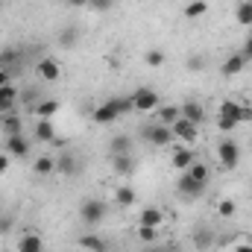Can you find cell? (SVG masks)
Instances as JSON below:
<instances>
[{
    "mask_svg": "<svg viewBox=\"0 0 252 252\" xmlns=\"http://www.w3.org/2000/svg\"><path fill=\"white\" fill-rule=\"evenodd\" d=\"M241 53L247 56V62H252V27H250V32H247V41H244V47H241Z\"/></svg>",
    "mask_w": 252,
    "mask_h": 252,
    "instance_id": "ab89813d",
    "label": "cell"
},
{
    "mask_svg": "<svg viewBox=\"0 0 252 252\" xmlns=\"http://www.w3.org/2000/svg\"><path fill=\"white\" fill-rule=\"evenodd\" d=\"M208 12V3L205 0H190L188 6H185V18H202Z\"/></svg>",
    "mask_w": 252,
    "mask_h": 252,
    "instance_id": "836d02e7",
    "label": "cell"
},
{
    "mask_svg": "<svg viewBox=\"0 0 252 252\" xmlns=\"http://www.w3.org/2000/svg\"><path fill=\"white\" fill-rule=\"evenodd\" d=\"M176 193H179V196H185V199H196V196H202V193H205V185H202V182H196L190 173H179V179H176Z\"/></svg>",
    "mask_w": 252,
    "mask_h": 252,
    "instance_id": "4fadbf2b",
    "label": "cell"
},
{
    "mask_svg": "<svg viewBox=\"0 0 252 252\" xmlns=\"http://www.w3.org/2000/svg\"><path fill=\"white\" fill-rule=\"evenodd\" d=\"M185 173H190V176H193L196 182H202V185H208V179H211V167H208V164H205L202 158H196V161L190 164Z\"/></svg>",
    "mask_w": 252,
    "mask_h": 252,
    "instance_id": "f1b7e54d",
    "label": "cell"
},
{
    "mask_svg": "<svg viewBox=\"0 0 252 252\" xmlns=\"http://www.w3.org/2000/svg\"><path fill=\"white\" fill-rule=\"evenodd\" d=\"M41 252H50V250H41Z\"/></svg>",
    "mask_w": 252,
    "mask_h": 252,
    "instance_id": "c3c4849f",
    "label": "cell"
},
{
    "mask_svg": "<svg viewBox=\"0 0 252 252\" xmlns=\"http://www.w3.org/2000/svg\"><path fill=\"white\" fill-rule=\"evenodd\" d=\"M67 6H73V9H88V0H64Z\"/></svg>",
    "mask_w": 252,
    "mask_h": 252,
    "instance_id": "ee69618b",
    "label": "cell"
},
{
    "mask_svg": "<svg viewBox=\"0 0 252 252\" xmlns=\"http://www.w3.org/2000/svg\"><path fill=\"white\" fill-rule=\"evenodd\" d=\"M0 129H3V135H21L24 132V118L18 115V109L0 115Z\"/></svg>",
    "mask_w": 252,
    "mask_h": 252,
    "instance_id": "603a6c76",
    "label": "cell"
},
{
    "mask_svg": "<svg viewBox=\"0 0 252 252\" xmlns=\"http://www.w3.org/2000/svg\"><path fill=\"white\" fill-rule=\"evenodd\" d=\"M0 9H3V0H0Z\"/></svg>",
    "mask_w": 252,
    "mask_h": 252,
    "instance_id": "7dc6e473",
    "label": "cell"
},
{
    "mask_svg": "<svg viewBox=\"0 0 252 252\" xmlns=\"http://www.w3.org/2000/svg\"><path fill=\"white\" fill-rule=\"evenodd\" d=\"M82 170V161H79V156L73 153V150H59L56 153V173H62V176H76Z\"/></svg>",
    "mask_w": 252,
    "mask_h": 252,
    "instance_id": "9c48e42d",
    "label": "cell"
},
{
    "mask_svg": "<svg viewBox=\"0 0 252 252\" xmlns=\"http://www.w3.org/2000/svg\"><path fill=\"white\" fill-rule=\"evenodd\" d=\"M153 115H156V124L173 126L176 121H179V118H182V109H179L176 103H161V106H158Z\"/></svg>",
    "mask_w": 252,
    "mask_h": 252,
    "instance_id": "44dd1931",
    "label": "cell"
},
{
    "mask_svg": "<svg viewBox=\"0 0 252 252\" xmlns=\"http://www.w3.org/2000/svg\"><path fill=\"white\" fill-rule=\"evenodd\" d=\"M32 173L35 176H50V173H56V156H38L35 161H32Z\"/></svg>",
    "mask_w": 252,
    "mask_h": 252,
    "instance_id": "83f0119b",
    "label": "cell"
},
{
    "mask_svg": "<svg viewBox=\"0 0 252 252\" xmlns=\"http://www.w3.org/2000/svg\"><path fill=\"white\" fill-rule=\"evenodd\" d=\"M235 252H252V244H241V247H238Z\"/></svg>",
    "mask_w": 252,
    "mask_h": 252,
    "instance_id": "f6af8a7d",
    "label": "cell"
},
{
    "mask_svg": "<svg viewBox=\"0 0 252 252\" xmlns=\"http://www.w3.org/2000/svg\"><path fill=\"white\" fill-rule=\"evenodd\" d=\"M164 220H167V217H164V211H161L158 205H147V208H141V214H138V226H153V229H158Z\"/></svg>",
    "mask_w": 252,
    "mask_h": 252,
    "instance_id": "7402d4cb",
    "label": "cell"
},
{
    "mask_svg": "<svg viewBox=\"0 0 252 252\" xmlns=\"http://www.w3.org/2000/svg\"><path fill=\"white\" fill-rule=\"evenodd\" d=\"M79 41H82L79 27H64V30L56 32V47L59 50H73V47H79Z\"/></svg>",
    "mask_w": 252,
    "mask_h": 252,
    "instance_id": "ac0fdd59",
    "label": "cell"
},
{
    "mask_svg": "<svg viewBox=\"0 0 252 252\" xmlns=\"http://www.w3.org/2000/svg\"><path fill=\"white\" fill-rule=\"evenodd\" d=\"M167 252H182V247L179 244H167Z\"/></svg>",
    "mask_w": 252,
    "mask_h": 252,
    "instance_id": "bcb514c9",
    "label": "cell"
},
{
    "mask_svg": "<svg viewBox=\"0 0 252 252\" xmlns=\"http://www.w3.org/2000/svg\"><path fill=\"white\" fill-rule=\"evenodd\" d=\"M135 150V138L126 135V132H118L109 138V156H132Z\"/></svg>",
    "mask_w": 252,
    "mask_h": 252,
    "instance_id": "2e32d148",
    "label": "cell"
},
{
    "mask_svg": "<svg viewBox=\"0 0 252 252\" xmlns=\"http://www.w3.org/2000/svg\"><path fill=\"white\" fill-rule=\"evenodd\" d=\"M135 199H138L135 188H129V185H121V188H115V202H118L121 208H129V205H135Z\"/></svg>",
    "mask_w": 252,
    "mask_h": 252,
    "instance_id": "f546056e",
    "label": "cell"
},
{
    "mask_svg": "<svg viewBox=\"0 0 252 252\" xmlns=\"http://www.w3.org/2000/svg\"><path fill=\"white\" fill-rule=\"evenodd\" d=\"M217 126H220L223 132H232V129H238V124H235L232 118H223V115H217Z\"/></svg>",
    "mask_w": 252,
    "mask_h": 252,
    "instance_id": "f35d334b",
    "label": "cell"
},
{
    "mask_svg": "<svg viewBox=\"0 0 252 252\" xmlns=\"http://www.w3.org/2000/svg\"><path fill=\"white\" fill-rule=\"evenodd\" d=\"M109 161H112V173L121 176V179H129L135 173V167H138L135 156H109Z\"/></svg>",
    "mask_w": 252,
    "mask_h": 252,
    "instance_id": "e0dca14e",
    "label": "cell"
},
{
    "mask_svg": "<svg viewBox=\"0 0 252 252\" xmlns=\"http://www.w3.org/2000/svg\"><path fill=\"white\" fill-rule=\"evenodd\" d=\"M32 138H35L38 144L64 147V141L56 135V124H53V121H35V124H32Z\"/></svg>",
    "mask_w": 252,
    "mask_h": 252,
    "instance_id": "8992f818",
    "label": "cell"
},
{
    "mask_svg": "<svg viewBox=\"0 0 252 252\" xmlns=\"http://www.w3.org/2000/svg\"><path fill=\"white\" fill-rule=\"evenodd\" d=\"M18 97H21V88L12 82V85H3L0 88V115L6 112H15L18 109Z\"/></svg>",
    "mask_w": 252,
    "mask_h": 252,
    "instance_id": "ffe728a7",
    "label": "cell"
},
{
    "mask_svg": "<svg viewBox=\"0 0 252 252\" xmlns=\"http://www.w3.org/2000/svg\"><path fill=\"white\" fill-rule=\"evenodd\" d=\"M196 158H199V156H196V150H193V147L173 144V153H170V167H173V170H179V173H185V170H188Z\"/></svg>",
    "mask_w": 252,
    "mask_h": 252,
    "instance_id": "ba28073f",
    "label": "cell"
},
{
    "mask_svg": "<svg viewBox=\"0 0 252 252\" xmlns=\"http://www.w3.org/2000/svg\"><path fill=\"white\" fill-rule=\"evenodd\" d=\"M235 21L241 27H252V0H241L235 9Z\"/></svg>",
    "mask_w": 252,
    "mask_h": 252,
    "instance_id": "4dcf8cb0",
    "label": "cell"
},
{
    "mask_svg": "<svg viewBox=\"0 0 252 252\" xmlns=\"http://www.w3.org/2000/svg\"><path fill=\"white\" fill-rule=\"evenodd\" d=\"M190 244H193V250L196 252H208L214 244H217V232H214V226H196L193 229V235H190Z\"/></svg>",
    "mask_w": 252,
    "mask_h": 252,
    "instance_id": "8fae6325",
    "label": "cell"
},
{
    "mask_svg": "<svg viewBox=\"0 0 252 252\" xmlns=\"http://www.w3.org/2000/svg\"><path fill=\"white\" fill-rule=\"evenodd\" d=\"M144 62L150 64V67H161L164 64V53L161 50H147L144 53Z\"/></svg>",
    "mask_w": 252,
    "mask_h": 252,
    "instance_id": "8d00e7d4",
    "label": "cell"
},
{
    "mask_svg": "<svg viewBox=\"0 0 252 252\" xmlns=\"http://www.w3.org/2000/svg\"><path fill=\"white\" fill-rule=\"evenodd\" d=\"M18 62H21V50H18V47L0 50V67H6L12 76H18Z\"/></svg>",
    "mask_w": 252,
    "mask_h": 252,
    "instance_id": "4316f807",
    "label": "cell"
},
{
    "mask_svg": "<svg viewBox=\"0 0 252 252\" xmlns=\"http://www.w3.org/2000/svg\"><path fill=\"white\" fill-rule=\"evenodd\" d=\"M0 211H3V208H0Z\"/></svg>",
    "mask_w": 252,
    "mask_h": 252,
    "instance_id": "681fc988",
    "label": "cell"
},
{
    "mask_svg": "<svg viewBox=\"0 0 252 252\" xmlns=\"http://www.w3.org/2000/svg\"><path fill=\"white\" fill-rule=\"evenodd\" d=\"M12 79H15V76H12L6 67H0V88H3V85H12Z\"/></svg>",
    "mask_w": 252,
    "mask_h": 252,
    "instance_id": "b9f144b4",
    "label": "cell"
},
{
    "mask_svg": "<svg viewBox=\"0 0 252 252\" xmlns=\"http://www.w3.org/2000/svg\"><path fill=\"white\" fill-rule=\"evenodd\" d=\"M141 138L150 144V147H158V150H164V147H173L176 144V135H173V129L164 124H141Z\"/></svg>",
    "mask_w": 252,
    "mask_h": 252,
    "instance_id": "3957f363",
    "label": "cell"
},
{
    "mask_svg": "<svg viewBox=\"0 0 252 252\" xmlns=\"http://www.w3.org/2000/svg\"><path fill=\"white\" fill-rule=\"evenodd\" d=\"M129 112H135L132 97H112V100L100 103V106L91 112V121L100 124V126H109V124H115V121H121L124 115H129Z\"/></svg>",
    "mask_w": 252,
    "mask_h": 252,
    "instance_id": "6da1fadb",
    "label": "cell"
},
{
    "mask_svg": "<svg viewBox=\"0 0 252 252\" xmlns=\"http://www.w3.org/2000/svg\"><path fill=\"white\" fill-rule=\"evenodd\" d=\"M170 129H173V135H176V144H185V147H193L196 138H199V126L185 121V118H179Z\"/></svg>",
    "mask_w": 252,
    "mask_h": 252,
    "instance_id": "7c38bea8",
    "label": "cell"
},
{
    "mask_svg": "<svg viewBox=\"0 0 252 252\" xmlns=\"http://www.w3.org/2000/svg\"><path fill=\"white\" fill-rule=\"evenodd\" d=\"M12 232H15V214L0 211V238H9Z\"/></svg>",
    "mask_w": 252,
    "mask_h": 252,
    "instance_id": "d590c367",
    "label": "cell"
},
{
    "mask_svg": "<svg viewBox=\"0 0 252 252\" xmlns=\"http://www.w3.org/2000/svg\"><path fill=\"white\" fill-rule=\"evenodd\" d=\"M44 250V241L38 232H27L18 238V252H41Z\"/></svg>",
    "mask_w": 252,
    "mask_h": 252,
    "instance_id": "484cf974",
    "label": "cell"
},
{
    "mask_svg": "<svg viewBox=\"0 0 252 252\" xmlns=\"http://www.w3.org/2000/svg\"><path fill=\"white\" fill-rule=\"evenodd\" d=\"M217 115L232 118L235 124L241 126V124H250V121H252V106H247V103H238V100H223Z\"/></svg>",
    "mask_w": 252,
    "mask_h": 252,
    "instance_id": "5b68a950",
    "label": "cell"
},
{
    "mask_svg": "<svg viewBox=\"0 0 252 252\" xmlns=\"http://www.w3.org/2000/svg\"><path fill=\"white\" fill-rule=\"evenodd\" d=\"M247 64H250V62H247V56H244V53L238 50V53H232V56H229L226 62L220 64V73H223V76H238V73H241V70H244Z\"/></svg>",
    "mask_w": 252,
    "mask_h": 252,
    "instance_id": "d4e9b609",
    "label": "cell"
},
{
    "mask_svg": "<svg viewBox=\"0 0 252 252\" xmlns=\"http://www.w3.org/2000/svg\"><path fill=\"white\" fill-rule=\"evenodd\" d=\"M217 161H220V167L235 170L241 164V147L235 141H220L217 144Z\"/></svg>",
    "mask_w": 252,
    "mask_h": 252,
    "instance_id": "52a82bcc",
    "label": "cell"
},
{
    "mask_svg": "<svg viewBox=\"0 0 252 252\" xmlns=\"http://www.w3.org/2000/svg\"><path fill=\"white\" fill-rule=\"evenodd\" d=\"M59 109H62V103H59L56 97H41L30 115H32L35 121H53V118L59 115Z\"/></svg>",
    "mask_w": 252,
    "mask_h": 252,
    "instance_id": "5bb4252c",
    "label": "cell"
},
{
    "mask_svg": "<svg viewBox=\"0 0 252 252\" xmlns=\"http://www.w3.org/2000/svg\"><path fill=\"white\" fill-rule=\"evenodd\" d=\"M79 250L85 252H109V241L103 235H79Z\"/></svg>",
    "mask_w": 252,
    "mask_h": 252,
    "instance_id": "cb8c5ba5",
    "label": "cell"
},
{
    "mask_svg": "<svg viewBox=\"0 0 252 252\" xmlns=\"http://www.w3.org/2000/svg\"><path fill=\"white\" fill-rule=\"evenodd\" d=\"M9 161H12V156L3 150V153H0V176H3V173H9Z\"/></svg>",
    "mask_w": 252,
    "mask_h": 252,
    "instance_id": "60d3db41",
    "label": "cell"
},
{
    "mask_svg": "<svg viewBox=\"0 0 252 252\" xmlns=\"http://www.w3.org/2000/svg\"><path fill=\"white\" fill-rule=\"evenodd\" d=\"M132 97V106H135V112H141V115H153L158 106H161V97H158V91L156 88H138L135 94H129Z\"/></svg>",
    "mask_w": 252,
    "mask_h": 252,
    "instance_id": "277c9868",
    "label": "cell"
},
{
    "mask_svg": "<svg viewBox=\"0 0 252 252\" xmlns=\"http://www.w3.org/2000/svg\"><path fill=\"white\" fill-rule=\"evenodd\" d=\"M138 241L147 247V244H158V229H153V226H138Z\"/></svg>",
    "mask_w": 252,
    "mask_h": 252,
    "instance_id": "d6a6232c",
    "label": "cell"
},
{
    "mask_svg": "<svg viewBox=\"0 0 252 252\" xmlns=\"http://www.w3.org/2000/svg\"><path fill=\"white\" fill-rule=\"evenodd\" d=\"M217 214H220L223 220H232V217L238 214V205H235L232 199H220V202H217Z\"/></svg>",
    "mask_w": 252,
    "mask_h": 252,
    "instance_id": "e575fe53",
    "label": "cell"
},
{
    "mask_svg": "<svg viewBox=\"0 0 252 252\" xmlns=\"http://www.w3.org/2000/svg\"><path fill=\"white\" fill-rule=\"evenodd\" d=\"M88 9L91 12H112L115 9V0H88Z\"/></svg>",
    "mask_w": 252,
    "mask_h": 252,
    "instance_id": "74e56055",
    "label": "cell"
},
{
    "mask_svg": "<svg viewBox=\"0 0 252 252\" xmlns=\"http://www.w3.org/2000/svg\"><path fill=\"white\" fill-rule=\"evenodd\" d=\"M141 252H167V244H147Z\"/></svg>",
    "mask_w": 252,
    "mask_h": 252,
    "instance_id": "7bdbcfd3",
    "label": "cell"
},
{
    "mask_svg": "<svg viewBox=\"0 0 252 252\" xmlns=\"http://www.w3.org/2000/svg\"><path fill=\"white\" fill-rule=\"evenodd\" d=\"M185 67H188L190 73H202V70L208 67V59H205V53H188V59H185Z\"/></svg>",
    "mask_w": 252,
    "mask_h": 252,
    "instance_id": "1f68e13d",
    "label": "cell"
},
{
    "mask_svg": "<svg viewBox=\"0 0 252 252\" xmlns=\"http://www.w3.org/2000/svg\"><path fill=\"white\" fill-rule=\"evenodd\" d=\"M179 109H182L185 121H190V124H196V126L205 124V106L199 100H185V103H179Z\"/></svg>",
    "mask_w": 252,
    "mask_h": 252,
    "instance_id": "d6986e66",
    "label": "cell"
},
{
    "mask_svg": "<svg viewBox=\"0 0 252 252\" xmlns=\"http://www.w3.org/2000/svg\"><path fill=\"white\" fill-rule=\"evenodd\" d=\"M109 217V202L106 199H100V196H88V199H82V205H79V223H85V226H100L103 220Z\"/></svg>",
    "mask_w": 252,
    "mask_h": 252,
    "instance_id": "7a4b0ae2",
    "label": "cell"
},
{
    "mask_svg": "<svg viewBox=\"0 0 252 252\" xmlns=\"http://www.w3.org/2000/svg\"><path fill=\"white\" fill-rule=\"evenodd\" d=\"M35 76L41 79V82H56L59 76H62V64L56 56H41L38 62H35Z\"/></svg>",
    "mask_w": 252,
    "mask_h": 252,
    "instance_id": "30bf717a",
    "label": "cell"
},
{
    "mask_svg": "<svg viewBox=\"0 0 252 252\" xmlns=\"http://www.w3.org/2000/svg\"><path fill=\"white\" fill-rule=\"evenodd\" d=\"M12 158H27L30 156V150H32V144H30V138L21 132V135H6V147H3Z\"/></svg>",
    "mask_w": 252,
    "mask_h": 252,
    "instance_id": "9a60e30c",
    "label": "cell"
}]
</instances>
